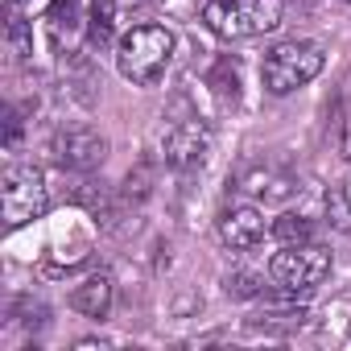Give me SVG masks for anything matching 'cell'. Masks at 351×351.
I'll use <instances>...</instances> for the list:
<instances>
[{
  "label": "cell",
  "instance_id": "cell-6",
  "mask_svg": "<svg viewBox=\"0 0 351 351\" xmlns=\"http://www.w3.org/2000/svg\"><path fill=\"white\" fill-rule=\"evenodd\" d=\"M50 153L62 169H75V173H87L95 169L104 157H108V141L91 128V124H71V128H58L54 141H50Z\"/></svg>",
  "mask_w": 351,
  "mask_h": 351
},
{
  "label": "cell",
  "instance_id": "cell-18",
  "mask_svg": "<svg viewBox=\"0 0 351 351\" xmlns=\"http://www.w3.org/2000/svg\"><path fill=\"white\" fill-rule=\"evenodd\" d=\"M50 21L54 25H75V0H54V5H50Z\"/></svg>",
  "mask_w": 351,
  "mask_h": 351
},
{
  "label": "cell",
  "instance_id": "cell-4",
  "mask_svg": "<svg viewBox=\"0 0 351 351\" xmlns=\"http://www.w3.org/2000/svg\"><path fill=\"white\" fill-rule=\"evenodd\" d=\"M0 207H5V223L9 228H25L34 219L46 215L50 207V191L38 165H13L5 173V186H0Z\"/></svg>",
  "mask_w": 351,
  "mask_h": 351
},
{
  "label": "cell",
  "instance_id": "cell-19",
  "mask_svg": "<svg viewBox=\"0 0 351 351\" xmlns=\"http://www.w3.org/2000/svg\"><path fill=\"white\" fill-rule=\"evenodd\" d=\"M17 141H21V116L9 108L5 112V145H17Z\"/></svg>",
  "mask_w": 351,
  "mask_h": 351
},
{
  "label": "cell",
  "instance_id": "cell-9",
  "mask_svg": "<svg viewBox=\"0 0 351 351\" xmlns=\"http://www.w3.org/2000/svg\"><path fill=\"white\" fill-rule=\"evenodd\" d=\"M112 293H116L112 277H108V273H91L83 285H75L71 306H75L79 314H87V318H104V314L112 310Z\"/></svg>",
  "mask_w": 351,
  "mask_h": 351
},
{
  "label": "cell",
  "instance_id": "cell-3",
  "mask_svg": "<svg viewBox=\"0 0 351 351\" xmlns=\"http://www.w3.org/2000/svg\"><path fill=\"white\" fill-rule=\"evenodd\" d=\"M322 62H326V54H322L318 42H285V46H277V50L265 54L261 79H265V87L273 95H289V91L306 87L322 71Z\"/></svg>",
  "mask_w": 351,
  "mask_h": 351
},
{
  "label": "cell",
  "instance_id": "cell-20",
  "mask_svg": "<svg viewBox=\"0 0 351 351\" xmlns=\"http://www.w3.org/2000/svg\"><path fill=\"white\" fill-rule=\"evenodd\" d=\"M128 5H157V0H128Z\"/></svg>",
  "mask_w": 351,
  "mask_h": 351
},
{
  "label": "cell",
  "instance_id": "cell-22",
  "mask_svg": "<svg viewBox=\"0 0 351 351\" xmlns=\"http://www.w3.org/2000/svg\"><path fill=\"white\" fill-rule=\"evenodd\" d=\"M347 5H351V0H347Z\"/></svg>",
  "mask_w": 351,
  "mask_h": 351
},
{
  "label": "cell",
  "instance_id": "cell-7",
  "mask_svg": "<svg viewBox=\"0 0 351 351\" xmlns=\"http://www.w3.org/2000/svg\"><path fill=\"white\" fill-rule=\"evenodd\" d=\"M207 149H211V128H207L199 116L178 120V124L165 132V141H161L165 165H173V169H191V165H199V161L207 157Z\"/></svg>",
  "mask_w": 351,
  "mask_h": 351
},
{
  "label": "cell",
  "instance_id": "cell-14",
  "mask_svg": "<svg viewBox=\"0 0 351 351\" xmlns=\"http://www.w3.org/2000/svg\"><path fill=\"white\" fill-rule=\"evenodd\" d=\"M326 223L343 236H351V191H330L326 195Z\"/></svg>",
  "mask_w": 351,
  "mask_h": 351
},
{
  "label": "cell",
  "instance_id": "cell-13",
  "mask_svg": "<svg viewBox=\"0 0 351 351\" xmlns=\"http://www.w3.org/2000/svg\"><path fill=\"white\" fill-rule=\"evenodd\" d=\"M310 219L306 215H281L273 219V240L277 244H310Z\"/></svg>",
  "mask_w": 351,
  "mask_h": 351
},
{
  "label": "cell",
  "instance_id": "cell-10",
  "mask_svg": "<svg viewBox=\"0 0 351 351\" xmlns=\"http://www.w3.org/2000/svg\"><path fill=\"white\" fill-rule=\"evenodd\" d=\"M75 203H79V207H87L104 228H116V219H120V207H116V199L108 195V186H104V182H83V186L75 191Z\"/></svg>",
  "mask_w": 351,
  "mask_h": 351
},
{
  "label": "cell",
  "instance_id": "cell-1",
  "mask_svg": "<svg viewBox=\"0 0 351 351\" xmlns=\"http://www.w3.org/2000/svg\"><path fill=\"white\" fill-rule=\"evenodd\" d=\"M169 54H173V34L165 25H132L124 38H120V50H116V66L128 83L136 87H153L165 66H169Z\"/></svg>",
  "mask_w": 351,
  "mask_h": 351
},
{
  "label": "cell",
  "instance_id": "cell-21",
  "mask_svg": "<svg viewBox=\"0 0 351 351\" xmlns=\"http://www.w3.org/2000/svg\"><path fill=\"white\" fill-rule=\"evenodd\" d=\"M9 5H17V0H9Z\"/></svg>",
  "mask_w": 351,
  "mask_h": 351
},
{
  "label": "cell",
  "instance_id": "cell-2",
  "mask_svg": "<svg viewBox=\"0 0 351 351\" xmlns=\"http://www.w3.org/2000/svg\"><path fill=\"white\" fill-rule=\"evenodd\" d=\"M203 21L219 38H256L281 25V0H207Z\"/></svg>",
  "mask_w": 351,
  "mask_h": 351
},
{
  "label": "cell",
  "instance_id": "cell-15",
  "mask_svg": "<svg viewBox=\"0 0 351 351\" xmlns=\"http://www.w3.org/2000/svg\"><path fill=\"white\" fill-rule=\"evenodd\" d=\"M5 38H9V50L17 54V58H29L34 54V25L25 21V17H9V25H5Z\"/></svg>",
  "mask_w": 351,
  "mask_h": 351
},
{
  "label": "cell",
  "instance_id": "cell-17",
  "mask_svg": "<svg viewBox=\"0 0 351 351\" xmlns=\"http://www.w3.org/2000/svg\"><path fill=\"white\" fill-rule=\"evenodd\" d=\"M153 191V169L149 165H141L136 173H128V199H145Z\"/></svg>",
  "mask_w": 351,
  "mask_h": 351
},
{
  "label": "cell",
  "instance_id": "cell-8",
  "mask_svg": "<svg viewBox=\"0 0 351 351\" xmlns=\"http://www.w3.org/2000/svg\"><path fill=\"white\" fill-rule=\"evenodd\" d=\"M219 240H223L228 248H236V252L256 248V244L265 240V219H261V211H256V207H228V211L219 215Z\"/></svg>",
  "mask_w": 351,
  "mask_h": 351
},
{
  "label": "cell",
  "instance_id": "cell-5",
  "mask_svg": "<svg viewBox=\"0 0 351 351\" xmlns=\"http://www.w3.org/2000/svg\"><path fill=\"white\" fill-rule=\"evenodd\" d=\"M330 252L318 244H285V252L269 261V273L281 285V293H310L330 273Z\"/></svg>",
  "mask_w": 351,
  "mask_h": 351
},
{
  "label": "cell",
  "instance_id": "cell-12",
  "mask_svg": "<svg viewBox=\"0 0 351 351\" xmlns=\"http://www.w3.org/2000/svg\"><path fill=\"white\" fill-rule=\"evenodd\" d=\"M116 34V0H95L91 17H87V42L91 46H108Z\"/></svg>",
  "mask_w": 351,
  "mask_h": 351
},
{
  "label": "cell",
  "instance_id": "cell-11",
  "mask_svg": "<svg viewBox=\"0 0 351 351\" xmlns=\"http://www.w3.org/2000/svg\"><path fill=\"white\" fill-rule=\"evenodd\" d=\"M207 83L215 87V95L219 99H240V87H244V66H240V58H232V54H223L215 66H211V75H207Z\"/></svg>",
  "mask_w": 351,
  "mask_h": 351
},
{
  "label": "cell",
  "instance_id": "cell-16",
  "mask_svg": "<svg viewBox=\"0 0 351 351\" xmlns=\"http://www.w3.org/2000/svg\"><path fill=\"white\" fill-rule=\"evenodd\" d=\"M223 289L232 298H256L261 293V277H252V273H228L223 277Z\"/></svg>",
  "mask_w": 351,
  "mask_h": 351
}]
</instances>
